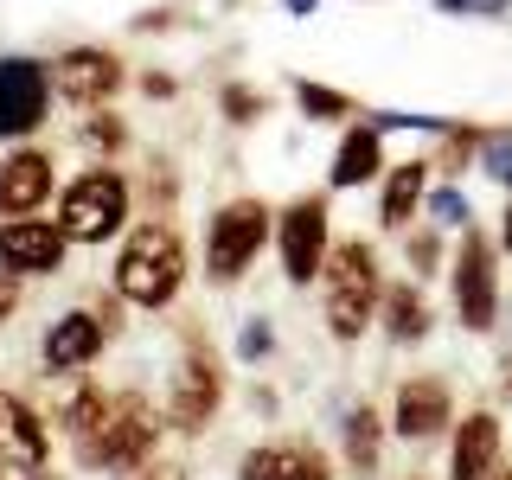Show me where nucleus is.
<instances>
[{
	"instance_id": "f257e3e1",
	"label": "nucleus",
	"mask_w": 512,
	"mask_h": 480,
	"mask_svg": "<svg viewBox=\"0 0 512 480\" xmlns=\"http://www.w3.org/2000/svg\"><path fill=\"white\" fill-rule=\"evenodd\" d=\"M186 282V244L167 224H141L116 256V295L135 308H167Z\"/></svg>"
},
{
	"instance_id": "f03ea898",
	"label": "nucleus",
	"mask_w": 512,
	"mask_h": 480,
	"mask_svg": "<svg viewBox=\"0 0 512 480\" xmlns=\"http://www.w3.org/2000/svg\"><path fill=\"white\" fill-rule=\"evenodd\" d=\"M327 327H333V340H359L365 327H372V308L384 301V288H378V256L372 244H333L327 250Z\"/></svg>"
},
{
	"instance_id": "7ed1b4c3",
	"label": "nucleus",
	"mask_w": 512,
	"mask_h": 480,
	"mask_svg": "<svg viewBox=\"0 0 512 480\" xmlns=\"http://www.w3.org/2000/svg\"><path fill=\"white\" fill-rule=\"evenodd\" d=\"M154 442H160V416L148 410V397H109L103 429L77 442V461H84V468H116V474H135L141 461L154 455Z\"/></svg>"
},
{
	"instance_id": "20e7f679",
	"label": "nucleus",
	"mask_w": 512,
	"mask_h": 480,
	"mask_svg": "<svg viewBox=\"0 0 512 480\" xmlns=\"http://www.w3.org/2000/svg\"><path fill=\"white\" fill-rule=\"evenodd\" d=\"M58 224L71 244H103V237H116L128 224V180L116 167H90L84 180L64 186L58 199Z\"/></svg>"
},
{
	"instance_id": "39448f33",
	"label": "nucleus",
	"mask_w": 512,
	"mask_h": 480,
	"mask_svg": "<svg viewBox=\"0 0 512 480\" xmlns=\"http://www.w3.org/2000/svg\"><path fill=\"white\" fill-rule=\"evenodd\" d=\"M269 244V205L263 199H231L212 212L205 231V276L212 282H237L256 263V250Z\"/></svg>"
},
{
	"instance_id": "423d86ee",
	"label": "nucleus",
	"mask_w": 512,
	"mask_h": 480,
	"mask_svg": "<svg viewBox=\"0 0 512 480\" xmlns=\"http://www.w3.org/2000/svg\"><path fill=\"white\" fill-rule=\"evenodd\" d=\"M455 314L468 333H487L493 314H500V269H493V244L480 231L461 237V256H455Z\"/></svg>"
},
{
	"instance_id": "0eeeda50",
	"label": "nucleus",
	"mask_w": 512,
	"mask_h": 480,
	"mask_svg": "<svg viewBox=\"0 0 512 480\" xmlns=\"http://www.w3.org/2000/svg\"><path fill=\"white\" fill-rule=\"evenodd\" d=\"M224 404V372H218V359L205 346H192L180 365H173V384H167V416H173V429H205L218 416Z\"/></svg>"
},
{
	"instance_id": "6e6552de",
	"label": "nucleus",
	"mask_w": 512,
	"mask_h": 480,
	"mask_svg": "<svg viewBox=\"0 0 512 480\" xmlns=\"http://www.w3.org/2000/svg\"><path fill=\"white\" fill-rule=\"evenodd\" d=\"M52 103V64L0 58V135H32Z\"/></svg>"
},
{
	"instance_id": "1a4fd4ad",
	"label": "nucleus",
	"mask_w": 512,
	"mask_h": 480,
	"mask_svg": "<svg viewBox=\"0 0 512 480\" xmlns=\"http://www.w3.org/2000/svg\"><path fill=\"white\" fill-rule=\"evenodd\" d=\"M282 237V276L288 282H314L327 269V199H295L276 224Z\"/></svg>"
},
{
	"instance_id": "9d476101",
	"label": "nucleus",
	"mask_w": 512,
	"mask_h": 480,
	"mask_svg": "<svg viewBox=\"0 0 512 480\" xmlns=\"http://www.w3.org/2000/svg\"><path fill=\"white\" fill-rule=\"evenodd\" d=\"M52 90L64 103H103L122 90V58L109 45H71L64 58H52Z\"/></svg>"
},
{
	"instance_id": "9b49d317",
	"label": "nucleus",
	"mask_w": 512,
	"mask_h": 480,
	"mask_svg": "<svg viewBox=\"0 0 512 480\" xmlns=\"http://www.w3.org/2000/svg\"><path fill=\"white\" fill-rule=\"evenodd\" d=\"M64 224H45V218H13L0 224V263L13 269V276H52L64 269Z\"/></svg>"
},
{
	"instance_id": "f8f14e48",
	"label": "nucleus",
	"mask_w": 512,
	"mask_h": 480,
	"mask_svg": "<svg viewBox=\"0 0 512 480\" xmlns=\"http://www.w3.org/2000/svg\"><path fill=\"white\" fill-rule=\"evenodd\" d=\"M103 340H109V327H103V314H96V308L58 314L52 333H45V372H84L96 352H103Z\"/></svg>"
},
{
	"instance_id": "ddd939ff",
	"label": "nucleus",
	"mask_w": 512,
	"mask_h": 480,
	"mask_svg": "<svg viewBox=\"0 0 512 480\" xmlns=\"http://www.w3.org/2000/svg\"><path fill=\"white\" fill-rule=\"evenodd\" d=\"M45 192H52V154L39 148H20L0 160V212L7 218H26L45 205Z\"/></svg>"
},
{
	"instance_id": "4468645a",
	"label": "nucleus",
	"mask_w": 512,
	"mask_h": 480,
	"mask_svg": "<svg viewBox=\"0 0 512 480\" xmlns=\"http://www.w3.org/2000/svg\"><path fill=\"white\" fill-rule=\"evenodd\" d=\"M244 480H333L314 442H263L244 455Z\"/></svg>"
},
{
	"instance_id": "2eb2a0df",
	"label": "nucleus",
	"mask_w": 512,
	"mask_h": 480,
	"mask_svg": "<svg viewBox=\"0 0 512 480\" xmlns=\"http://www.w3.org/2000/svg\"><path fill=\"white\" fill-rule=\"evenodd\" d=\"M0 461L7 468H39L45 461V423L26 397L0 391Z\"/></svg>"
},
{
	"instance_id": "dca6fc26",
	"label": "nucleus",
	"mask_w": 512,
	"mask_h": 480,
	"mask_svg": "<svg viewBox=\"0 0 512 480\" xmlns=\"http://www.w3.org/2000/svg\"><path fill=\"white\" fill-rule=\"evenodd\" d=\"M448 429V384L442 378H410L397 391V436L410 442H429Z\"/></svg>"
},
{
	"instance_id": "f3484780",
	"label": "nucleus",
	"mask_w": 512,
	"mask_h": 480,
	"mask_svg": "<svg viewBox=\"0 0 512 480\" xmlns=\"http://www.w3.org/2000/svg\"><path fill=\"white\" fill-rule=\"evenodd\" d=\"M500 468V416L474 410L468 423L455 429V455H448V474L455 480H487Z\"/></svg>"
},
{
	"instance_id": "a211bd4d",
	"label": "nucleus",
	"mask_w": 512,
	"mask_h": 480,
	"mask_svg": "<svg viewBox=\"0 0 512 480\" xmlns=\"http://www.w3.org/2000/svg\"><path fill=\"white\" fill-rule=\"evenodd\" d=\"M384 167V128L378 122H365V128H352V135L340 141V154H333V186H365L372 173Z\"/></svg>"
},
{
	"instance_id": "6ab92c4d",
	"label": "nucleus",
	"mask_w": 512,
	"mask_h": 480,
	"mask_svg": "<svg viewBox=\"0 0 512 480\" xmlns=\"http://www.w3.org/2000/svg\"><path fill=\"white\" fill-rule=\"evenodd\" d=\"M423 173H429V160H404V167L384 180V212L378 218L391 224V231H404L416 218V205H423Z\"/></svg>"
},
{
	"instance_id": "aec40b11",
	"label": "nucleus",
	"mask_w": 512,
	"mask_h": 480,
	"mask_svg": "<svg viewBox=\"0 0 512 480\" xmlns=\"http://www.w3.org/2000/svg\"><path fill=\"white\" fill-rule=\"evenodd\" d=\"M384 333H391V340H423L429 333V301L416 295V288L404 282V288H391V295H384Z\"/></svg>"
},
{
	"instance_id": "412c9836",
	"label": "nucleus",
	"mask_w": 512,
	"mask_h": 480,
	"mask_svg": "<svg viewBox=\"0 0 512 480\" xmlns=\"http://www.w3.org/2000/svg\"><path fill=\"white\" fill-rule=\"evenodd\" d=\"M378 455H384V423H378L372 404H359V410L346 416V461H352L359 474H372Z\"/></svg>"
},
{
	"instance_id": "4be33fe9",
	"label": "nucleus",
	"mask_w": 512,
	"mask_h": 480,
	"mask_svg": "<svg viewBox=\"0 0 512 480\" xmlns=\"http://www.w3.org/2000/svg\"><path fill=\"white\" fill-rule=\"evenodd\" d=\"M103 416H109V397L96 391V384H84V391H77L71 404H64L58 423L71 429V442H84V436H96V429H103Z\"/></svg>"
},
{
	"instance_id": "5701e85b",
	"label": "nucleus",
	"mask_w": 512,
	"mask_h": 480,
	"mask_svg": "<svg viewBox=\"0 0 512 480\" xmlns=\"http://www.w3.org/2000/svg\"><path fill=\"white\" fill-rule=\"evenodd\" d=\"M218 109H224V122H237V128H250L256 116H263V90H250V84H224L218 90Z\"/></svg>"
},
{
	"instance_id": "b1692460",
	"label": "nucleus",
	"mask_w": 512,
	"mask_h": 480,
	"mask_svg": "<svg viewBox=\"0 0 512 480\" xmlns=\"http://www.w3.org/2000/svg\"><path fill=\"white\" fill-rule=\"evenodd\" d=\"M295 103L308 109L314 122H333V116H352V96L327 90V84H295Z\"/></svg>"
},
{
	"instance_id": "393cba45",
	"label": "nucleus",
	"mask_w": 512,
	"mask_h": 480,
	"mask_svg": "<svg viewBox=\"0 0 512 480\" xmlns=\"http://www.w3.org/2000/svg\"><path fill=\"white\" fill-rule=\"evenodd\" d=\"M474 128H455V135H448V148H442V160H429V167H442V173H461V160L474 154Z\"/></svg>"
},
{
	"instance_id": "a878e982",
	"label": "nucleus",
	"mask_w": 512,
	"mask_h": 480,
	"mask_svg": "<svg viewBox=\"0 0 512 480\" xmlns=\"http://www.w3.org/2000/svg\"><path fill=\"white\" fill-rule=\"evenodd\" d=\"M429 218H436V224H461V218H468V199H461V192H429Z\"/></svg>"
},
{
	"instance_id": "bb28decb",
	"label": "nucleus",
	"mask_w": 512,
	"mask_h": 480,
	"mask_svg": "<svg viewBox=\"0 0 512 480\" xmlns=\"http://www.w3.org/2000/svg\"><path fill=\"white\" fill-rule=\"evenodd\" d=\"M487 173H493V180H506V186H512V128H506V135H493V141H487Z\"/></svg>"
},
{
	"instance_id": "cd10ccee",
	"label": "nucleus",
	"mask_w": 512,
	"mask_h": 480,
	"mask_svg": "<svg viewBox=\"0 0 512 480\" xmlns=\"http://www.w3.org/2000/svg\"><path fill=\"white\" fill-rule=\"evenodd\" d=\"M263 352H269V320H250L237 333V359H263Z\"/></svg>"
},
{
	"instance_id": "c85d7f7f",
	"label": "nucleus",
	"mask_w": 512,
	"mask_h": 480,
	"mask_svg": "<svg viewBox=\"0 0 512 480\" xmlns=\"http://www.w3.org/2000/svg\"><path fill=\"white\" fill-rule=\"evenodd\" d=\"M436 256H442V244H436V237H410V263H416V276H429V269H436Z\"/></svg>"
},
{
	"instance_id": "c756f323",
	"label": "nucleus",
	"mask_w": 512,
	"mask_h": 480,
	"mask_svg": "<svg viewBox=\"0 0 512 480\" xmlns=\"http://www.w3.org/2000/svg\"><path fill=\"white\" fill-rule=\"evenodd\" d=\"M84 135H90V141H103V148H122V122H116V116H96Z\"/></svg>"
},
{
	"instance_id": "7c9ffc66",
	"label": "nucleus",
	"mask_w": 512,
	"mask_h": 480,
	"mask_svg": "<svg viewBox=\"0 0 512 480\" xmlns=\"http://www.w3.org/2000/svg\"><path fill=\"white\" fill-rule=\"evenodd\" d=\"M13 308H20V282L0 276V327H7V314H13Z\"/></svg>"
},
{
	"instance_id": "2f4dec72",
	"label": "nucleus",
	"mask_w": 512,
	"mask_h": 480,
	"mask_svg": "<svg viewBox=\"0 0 512 480\" xmlns=\"http://www.w3.org/2000/svg\"><path fill=\"white\" fill-rule=\"evenodd\" d=\"M135 480H186V468H148V461H141Z\"/></svg>"
},
{
	"instance_id": "473e14b6",
	"label": "nucleus",
	"mask_w": 512,
	"mask_h": 480,
	"mask_svg": "<svg viewBox=\"0 0 512 480\" xmlns=\"http://www.w3.org/2000/svg\"><path fill=\"white\" fill-rule=\"evenodd\" d=\"M288 13H314V0H288Z\"/></svg>"
},
{
	"instance_id": "72a5a7b5",
	"label": "nucleus",
	"mask_w": 512,
	"mask_h": 480,
	"mask_svg": "<svg viewBox=\"0 0 512 480\" xmlns=\"http://www.w3.org/2000/svg\"><path fill=\"white\" fill-rule=\"evenodd\" d=\"M500 237H506V250H512V212H506V231H500Z\"/></svg>"
},
{
	"instance_id": "f704fd0d",
	"label": "nucleus",
	"mask_w": 512,
	"mask_h": 480,
	"mask_svg": "<svg viewBox=\"0 0 512 480\" xmlns=\"http://www.w3.org/2000/svg\"><path fill=\"white\" fill-rule=\"evenodd\" d=\"M487 480H512V468H493V474H487Z\"/></svg>"
},
{
	"instance_id": "c9c22d12",
	"label": "nucleus",
	"mask_w": 512,
	"mask_h": 480,
	"mask_svg": "<svg viewBox=\"0 0 512 480\" xmlns=\"http://www.w3.org/2000/svg\"><path fill=\"white\" fill-rule=\"evenodd\" d=\"M0 480H7V461H0Z\"/></svg>"
},
{
	"instance_id": "e433bc0d",
	"label": "nucleus",
	"mask_w": 512,
	"mask_h": 480,
	"mask_svg": "<svg viewBox=\"0 0 512 480\" xmlns=\"http://www.w3.org/2000/svg\"><path fill=\"white\" fill-rule=\"evenodd\" d=\"M506 391H512V378H506Z\"/></svg>"
}]
</instances>
